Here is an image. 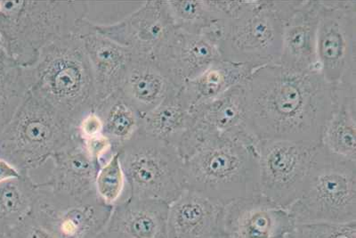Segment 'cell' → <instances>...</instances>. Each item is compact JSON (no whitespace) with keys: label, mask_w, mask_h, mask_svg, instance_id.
I'll return each instance as SVG.
<instances>
[{"label":"cell","mask_w":356,"mask_h":238,"mask_svg":"<svg viewBox=\"0 0 356 238\" xmlns=\"http://www.w3.org/2000/svg\"><path fill=\"white\" fill-rule=\"evenodd\" d=\"M244 88L247 127L257 141L321 143L337 101L322 72L269 65L256 69Z\"/></svg>","instance_id":"cell-1"},{"label":"cell","mask_w":356,"mask_h":238,"mask_svg":"<svg viewBox=\"0 0 356 238\" xmlns=\"http://www.w3.org/2000/svg\"><path fill=\"white\" fill-rule=\"evenodd\" d=\"M28 93L77 131L97 104L93 74L79 33L56 40L24 68Z\"/></svg>","instance_id":"cell-2"},{"label":"cell","mask_w":356,"mask_h":238,"mask_svg":"<svg viewBox=\"0 0 356 238\" xmlns=\"http://www.w3.org/2000/svg\"><path fill=\"white\" fill-rule=\"evenodd\" d=\"M252 134L211 131L184 160V189L222 205L260 195L257 143Z\"/></svg>","instance_id":"cell-3"},{"label":"cell","mask_w":356,"mask_h":238,"mask_svg":"<svg viewBox=\"0 0 356 238\" xmlns=\"http://www.w3.org/2000/svg\"><path fill=\"white\" fill-rule=\"evenodd\" d=\"M88 12L87 1L0 0V49L29 68L47 47L79 33Z\"/></svg>","instance_id":"cell-4"},{"label":"cell","mask_w":356,"mask_h":238,"mask_svg":"<svg viewBox=\"0 0 356 238\" xmlns=\"http://www.w3.org/2000/svg\"><path fill=\"white\" fill-rule=\"evenodd\" d=\"M295 1H251L249 8L232 20L215 23L222 59L254 69L279 65L284 22Z\"/></svg>","instance_id":"cell-5"},{"label":"cell","mask_w":356,"mask_h":238,"mask_svg":"<svg viewBox=\"0 0 356 238\" xmlns=\"http://www.w3.org/2000/svg\"><path fill=\"white\" fill-rule=\"evenodd\" d=\"M295 224L356 221V161L320 144L300 198L289 208Z\"/></svg>","instance_id":"cell-6"},{"label":"cell","mask_w":356,"mask_h":238,"mask_svg":"<svg viewBox=\"0 0 356 238\" xmlns=\"http://www.w3.org/2000/svg\"><path fill=\"white\" fill-rule=\"evenodd\" d=\"M52 110L30 94L0 132V159L24 175L42 166L77 135Z\"/></svg>","instance_id":"cell-7"},{"label":"cell","mask_w":356,"mask_h":238,"mask_svg":"<svg viewBox=\"0 0 356 238\" xmlns=\"http://www.w3.org/2000/svg\"><path fill=\"white\" fill-rule=\"evenodd\" d=\"M119 154L129 198L170 205L184 191V161L172 145L138 132Z\"/></svg>","instance_id":"cell-8"},{"label":"cell","mask_w":356,"mask_h":238,"mask_svg":"<svg viewBox=\"0 0 356 238\" xmlns=\"http://www.w3.org/2000/svg\"><path fill=\"white\" fill-rule=\"evenodd\" d=\"M317 60L323 78L337 93L356 95L355 0H322Z\"/></svg>","instance_id":"cell-9"},{"label":"cell","mask_w":356,"mask_h":238,"mask_svg":"<svg viewBox=\"0 0 356 238\" xmlns=\"http://www.w3.org/2000/svg\"><path fill=\"white\" fill-rule=\"evenodd\" d=\"M321 143L267 139L257 143L260 195L289 209L300 198Z\"/></svg>","instance_id":"cell-10"},{"label":"cell","mask_w":356,"mask_h":238,"mask_svg":"<svg viewBox=\"0 0 356 238\" xmlns=\"http://www.w3.org/2000/svg\"><path fill=\"white\" fill-rule=\"evenodd\" d=\"M113 207L97 196L73 199L39 183L31 216L56 238H97L106 230Z\"/></svg>","instance_id":"cell-11"},{"label":"cell","mask_w":356,"mask_h":238,"mask_svg":"<svg viewBox=\"0 0 356 238\" xmlns=\"http://www.w3.org/2000/svg\"><path fill=\"white\" fill-rule=\"evenodd\" d=\"M100 33L126 47L133 55H156L176 31L166 1L142 2L135 11L113 24H95Z\"/></svg>","instance_id":"cell-12"},{"label":"cell","mask_w":356,"mask_h":238,"mask_svg":"<svg viewBox=\"0 0 356 238\" xmlns=\"http://www.w3.org/2000/svg\"><path fill=\"white\" fill-rule=\"evenodd\" d=\"M294 226L289 209L257 195L224 206L217 238H289Z\"/></svg>","instance_id":"cell-13"},{"label":"cell","mask_w":356,"mask_h":238,"mask_svg":"<svg viewBox=\"0 0 356 238\" xmlns=\"http://www.w3.org/2000/svg\"><path fill=\"white\" fill-rule=\"evenodd\" d=\"M322 0L295 1L284 22L279 65L296 72L320 71L317 33Z\"/></svg>","instance_id":"cell-14"},{"label":"cell","mask_w":356,"mask_h":238,"mask_svg":"<svg viewBox=\"0 0 356 238\" xmlns=\"http://www.w3.org/2000/svg\"><path fill=\"white\" fill-rule=\"evenodd\" d=\"M154 59L177 88H183L222 56L217 42L208 35L187 33L176 29Z\"/></svg>","instance_id":"cell-15"},{"label":"cell","mask_w":356,"mask_h":238,"mask_svg":"<svg viewBox=\"0 0 356 238\" xmlns=\"http://www.w3.org/2000/svg\"><path fill=\"white\" fill-rule=\"evenodd\" d=\"M79 35L93 74L98 104L120 91L134 55L100 33L89 19L82 24Z\"/></svg>","instance_id":"cell-16"},{"label":"cell","mask_w":356,"mask_h":238,"mask_svg":"<svg viewBox=\"0 0 356 238\" xmlns=\"http://www.w3.org/2000/svg\"><path fill=\"white\" fill-rule=\"evenodd\" d=\"M51 160L52 170L44 183L53 191L78 200L97 196L95 183L101 166L88 154L78 134Z\"/></svg>","instance_id":"cell-17"},{"label":"cell","mask_w":356,"mask_h":238,"mask_svg":"<svg viewBox=\"0 0 356 238\" xmlns=\"http://www.w3.org/2000/svg\"><path fill=\"white\" fill-rule=\"evenodd\" d=\"M224 206L184 189L168 207V238H217Z\"/></svg>","instance_id":"cell-18"},{"label":"cell","mask_w":356,"mask_h":238,"mask_svg":"<svg viewBox=\"0 0 356 238\" xmlns=\"http://www.w3.org/2000/svg\"><path fill=\"white\" fill-rule=\"evenodd\" d=\"M170 205L129 198L113 206L104 231L119 238H168Z\"/></svg>","instance_id":"cell-19"},{"label":"cell","mask_w":356,"mask_h":238,"mask_svg":"<svg viewBox=\"0 0 356 238\" xmlns=\"http://www.w3.org/2000/svg\"><path fill=\"white\" fill-rule=\"evenodd\" d=\"M179 88L154 58L134 55L120 92L143 117Z\"/></svg>","instance_id":"cell-20"},{"label":"cell","mask_w":356,"mask_h":238,"mask_svg":"<svg viewBox=\"0 0 356 238\" xmlns=\"http://www.w3.org/2000/svg\"><path fill=\"white\" fill-rule=\"evenodd\" d=\"M256 69L220 59L184 84L183 94L191 111L217 100L235 86L243 84Z\"/></svg>","instance_id":"cell-21"},{"label":"cell","mask_w":356,"mask_h":238,"mask_svg":"<svg viewBox=\"0 0 356 238\" xmlns=\"http://www.w3.org/2000/svg\"><path fill=\"white\" fill-rule=\"evenodd\" d=\"M193 123L183 88L168 95L162 102L142 117L140 133L167 143L177 149Z\"/></svg>","instance_id":"cell-22"},{"label":"cell","mask_w":356,"mask_h":238,"mask_svg":"<svg viewBox=\"0 0 356 238\" xmlns=\"http://www.w3.org/2000/svg\"><path fill=\"white\" fill-rule=\"evenodd\" d=\"M244 84L235 86L211 102L195 108L191 113L219 134L243 135L250 133L247 127Z\"/></svg>","instance_id":"cell-23"},{"label":"cell","mask_w":356,"mask_h":238,"mask_svg":"<svg viewBox=\"0 0 356 238\" xmlns=\"http://www.w3.org/2000/svg\"><path fill=\"white\" fill-rule=\"evenodd\" d=\"M336 106L324 126L321 145L346 160L356 161V96L336 93Z\"/></svg>","instance_id":"cell-24"},{"label":"cell","mask_w":356,"mask_h":238,"mask_svg":"<svg viewBox=\"0 0 356 238\" xmlns=\"http://www.w3.org/2000/svg\"><path fill=\"white\" fill-rule=\"evenodd\" d=\"M95 111L103 120L104 134L113 143L114 153L131 141L141 129V114L120 91L98 103Z\"/></svg>","instance_id":"cell-25"},{"label":"cell","mask_w":356,"mask_h":238,"mask_svg":"<svg viewBox=\"0 0 356 238\" xmlns=\"http://www.w3.org/2000/svg\"><path fill=\"white\" fill-rule=\"evenodd\" d=\"M38 186L31 175L0 183V230L9 235L17 225L31 214Z\"/></svg>","instance_id":"cell-26"},{"label":"cell","mask_w":356,"mask_h":238,"mask_svg":"<svg viewBox=\"0 0 356 238\" xmlns=\"http://www.w3.org/2000/svg\"><path fill=\"white\" fill-rule=\"evenodd\" d=\"M27 94L24 68L0 49V132L10 122Z\"/></svg>","instance_id":"cell-27"},{"label":"cell","mask_w":356,"mask_h":238,"mask_svg":"<svg viewBox=\"0 0 356 238\" xmlns=\"http://www.w3.org/2000/svg\"><path fill=\"white\" fill-rule=\"evenodd\" d=\"M171 20L177 30L187 33H205L216 19L206 0H167Z\"/></svg>","instance_id":"cell-28"},{"label":"cell","mask_w":356,"mask_h":238,"mask_svg":"<svg viewBox=\"0 0 356 238\" xmlns=\"http://www.w3.org/2000/svg\"><path fill=\"white\" fill-rule=\"evenodd\" d=\"M127 180L119 152L113 154L101 165L95 177V193L104 204L113 207L122 201Z\"/></svg>","instance_id":"cell-29"},{"label":"cell","mask_w":356,"mask_h":238,"mask_svg":"<svg viewBox=\"0 0 356 238\" xmlns=\"http://www.w3.org/2000/svg\"><path fill=\"white\" fill-rule=\"evenodd\" d=\"M289 238H356V221L295 224Z\"/></svg>","instance_id":"cell-30"},{"label":"cell","mask_w":356,"mask_h":238,"mask_svg":"<svg viewBox=\"0 0 356 238\" xmlns=\"http://www.w3.org/2000/svg\"><path fill=\"white\" fill-rule=\"evenodd\" d=\"M85 147L87 148L88 154L94 159L98 164H103V160L106 158V160L110 157L107 155H113V145L111 139L104 134L94 136V138L86 139L83 141Z\"/></svg>","instance_id":"cell-31"},{"label":"cell","mask_w":356,"mask_h":238,"mask_svg":"<svg viewBox=\"0 0 356 238\" xmlns=\"http://www.w3.org/2000/svg\"><path fill=\"white\" fill-rule=\"evenodd\" d=\"M9 238H56L29 215L9 235Z\"/></svg>","instance_id":"cell-32"},{"label":"cell","mask_w":356,"mask_h":238,"mask_svg":"<svg viewBox=\"0 0 356 238\" xmlns=\"http://www.w3.org/2000/svg\"><path fill=\"white\" fill-rule=\"evenodd\" d=\"M77 133L82 141L104 134L103 120L95 111L82 117L77 126Z\"/></svg>","instance_id":"cell-33"},{"label":"cell","mask_w":356,"mask_h":238,"mask_svg":"<svg viewBox=\"0 0 356 238\" xmlns=\"http://www.w3.org/2000/svg\"><path fill=\"white\" fill-rule=\"evenodd\" d=\"M22 175L17 168L8 161L0 159V183L8 182L9 180L17 179Z\"/></svg>","instance_id":"cell-34"},{"label":"cell","mask_w":356,"mask_h":238,"mask_svg":"<svg viewBox=\"0 0 356 238\" xmlns=\"http://www.w3.org/2000/svg\"><path fill=\"white\" fill-rule=\"evenodd\" d=\"M97 238H119L116 236H114V235L108 233L106 231L104 230V232H102L99 236H98Z\"/></svg>","instance_id":"cell-35"},{"label":"cell","mask_w":356,"mask_h":238,"mask_svg":"<svg viewBox=\"0 0 356 238\" xmlns=\"http://www.w3.org/2000/svg\"><path fill=\"white\" fill-rule=\"evenodd\" d=\"M0 238H8V237L6 236L5 232H3V231L0 230Z\"/></svg>","instance_id":"cell-36"}]
</instances>
